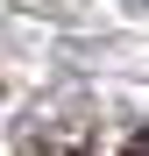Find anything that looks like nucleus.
<instances>
[{
    "label": "nucleus",
    "instance_id": "1",
    "mask_svg": "<svg viewBox=\"0 0 149 156\" xmlns=\"http://www.w3.org/2000/svg\"><path fill=\"white\" fill-rule=\"evenodd\" d=\"M21 156H149V128H78V135L29 142Z\"/></svg>",
    "mask_w": 149,
    "mask_h": 156
},
{
    "label": "nucleus",
    "instance_id": "2",
    "mask_svg": "<svg viewBox=\"0 0 149 156\" xmlns=\"http://www.w3.org/2000/svg\"><path fill=\"white\" fill-rule=\"evenodd\" d=\"M128 7H149V0H128Z\"/></svg>",
    "mask_w": 149,
    "mask_h": 156
}]
</instances>
